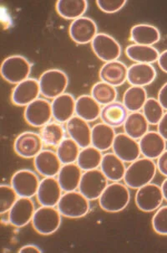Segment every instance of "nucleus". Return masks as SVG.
Segmentation results:
<instances>
[{"label":"nucleus","instance_id":"nucleus-1","mask_svg":"<svg viewBox=\"0 0 167 253\" xmlns=\"http://www.w3.org/2000/svg\"><path fill=\"white\" fill-rule=\"evenodd\" d=\"M156 171L157 166L154 160L140 157L126 168L123 180L128 187L138 190L151 183L156 176Z\"/></svg>","mask_w":167,"mask_h":253},{"label":"nucleus","instance_id":"nucleus-2","mask_svg":"<svg viewBox=\"0 0 167 253\" xmlns=\"http://www.w3.org/2000/svg\"><path fill=\"white\" fill-rule=\"evenodd\" d=\"M131 201L129 187L121 182H112L99 198L100 207L104 211L118 213L126 209Z\"/></svg>","mask_w":167,"mask_h":253},{"label":"nucleus","instance_id":"nucleus-3","mask_svg":"<svg viewBox=\"0 0 167 253\" xmlns=\"http://www.w3.org/2000/svg\"><path fill=\"white\" fill-rule=\"evenodd\" d=\"M0 72L3 80L13 85H17L30 78L32 64L23 55H10L3 60Z\"/></svg>","mask_w":167,"mask_h":253},{"label":"nucleus","instance_id":"nucleus-4","mask_svg":"<svg viewBox=\"0 0 167 253\" xmlns=\"http://www.w3.org/2000/svg\"><path fill=\"white\" fill-rule=\"evenodd\" d=\"M90 201L80 191L74 190L65 192L56 207L62 216L70 219H79L84 217L90 212Z\"/></svg>","mask_w":167,"mask_h":253},{"label":"nucleus","instance_id":"nucleus-5","mask_svg":"<svg viewBox=\"0 0 167 253\" xmlns=\"http://www.w3.org/2000/svg\"><path fill=\"white\" fill-rule=\"evenodd\" d=\"M38 83L42 96L46 99L54 100L66 93L68 85V77L62 70H47L42 73Z\"/></svg>","mask_w":167,"mask_h":253},{"label":"nucleus","instance_id":"nucleus-6","mask_svg":"<svg viewBox=\"0 0 167 253\" xmlns=\"http://www.w3.org/2000/svg\"><path fill=\"white\" fill-rule=\"evenodd\" d=\"M62 215L57 207H40L36 210L32 226L36 232L42 236L54 234L60 229Z\"/></svg>","mask_w":167,"mask_h":253},{"label":"nucleus","instance_id":"nucleus-7","mask_svg":"<svg viewBox=\"0 0 167 253\" xmlns=\"http://www.w3.org/2000/svg\"><path fill=\"white\" fill-rule=\"evenodd\" d=\"M108 179L100 169L85 171L79 185V191L90 201L99 200L108 186Z\"/></svg>","mask_w":167,"mask_h":253},{"label":"nucleus","instance_id":"nucleus-8","mask_svg":"<svg viewBox=\"0 0 167 253\" xmlns=\"http://www.w3.org/2000/svg\"><path fill=\"white\" fill-rule=\"evenodd\" d=\"M91 44L94 54L104 63L117 61L121 57L122 52L121 44L108 34H98Z\"/></svg>","mask_w":167,"mask_h":253},{"label":"nucleus","instance_id":"nucleus-9","mask_svg":"<svg viewBox=\"0 0 167 253\" xmlns=\"http://www.w3.org/2000/svg\"><path fill=\"white\" fill-rule=\"evenodd\" d=\"M24 118L29 125L42 127L53 119L51 102L46 98H38L25 107Z\"/></svg>","mask_w":167,"mask_h":253},{"label":"nucleus","instance_id":"nucleus-10","mask_svg":"<svg viewBox=\"0 0 167 253\" xmlns=\"http://www.w3.org/2000/svg\"><path fill=\"white\" fill-rule=\"evenodd\" d=\"M134 201L138 209L141 211H156L164 201L162 187L154 183L145 184L137 190Z\"/></svg>","mask_w":167,"mask_h":253},{"label":"nucleus","instance_id":"nucleus-11","mask_svg":"<svg viewBox=\"0 0 167 253\" xmlns=\"http://www.w3.org/2000/svg\"><path fill=\"white\" fill-rule=\"evenodd\" d=\"M38 175L31 169H20L11 178V186L19 197L32 198L36 196L40 184Z\"/></svg>","mask_w":167,"mask_h":253},{"label":"nucleus","instance_id":"nucleus-12","mask_svg":"<svg viewBox=\"0 0 167 253\" xmlns=\"http://www.w3.org/2000/svg\"><path fill=\"white\" fill-rule=\"evenodd\" d=\"M99 34L96 21L89 17L83 16L72 21L68 28V35L76 44L91 43Z\"/></svg>","mask_w":167,"mask_h":253},{"label":"nucleus","instance_id":"nucleus-13","mask_svg":"<svg viewBox=\"0 0 167 253\" xmlns=\"http://www.w3.org/2000/svg\"><path fill=\"white\" fill-rule=\"evenodd\" d=\"M35 205L31 198L19 197L8 214V221L17 228H22L32 222Z\"/></svg>","mask_w":167,"mask_h":253},{"label":"nucleus","instance_id":"nucleus-14","mask_svg":"<svg viewBox=\"0 0 167 253\" xmlns=\"http://www.w3.org/2000/svg\"><path fill=\"white\" fill-rule=\"evenodd\" d=\"M43 145L40 135L33 132H24L15 138L14 149L19 157L34 159L43 150Z\"/></svg>","mask_w":167,"mask_h":253},{"label":"nucleus","instance_id":"nucleus-15","mask_svg":"<svg viewBox=\"0 0 167 253\" xmlns=\"http://www.w3.org/2000/svg\"><path fill=\"white\" fill-rule=\"evenodd\" d=\"M63 196V190L56 177H44L36 194L37 201L42 207H57Z\"/></svg>","mask_w":167,"mask_h":253},{"label":"nucleus","instance_id":"nucleus-16","mask_svg":"<svg viewBox=\"0 0 167 253\" xmlns=\"http://www.w3.org/2000/svg\"><path fill=\"white\" fill-rule=\"evenodd\" d=\"M113 153L125 163L134 162L140 157L139 142L125 132L117 133L112 145Z\"/></svg>","mask_w":167,"mask_h":253},{"label":"nucleus","instance_id":"nucleus-17","mask_svg":"<svg viewBox=\"0 0 167 253\" xmlns=\"http://www.w3.org/2000/svg\"><path fill=\"white\" fill-rule=\"evenodd\" d=\"M40 94L38 80L28 78L27 80L15 85L12 91L11 101L18 107H27L31 102L39 98Z\"/></svg>","mask_w":167,"mask_h":253},{"label":"nucleus","instance_id":"nucleus-18","mask_svg":"<svg viewBox=\"0 0 167 253\" xmlns=\"http://www.w3.org/2000/svg\"><path fill=\"white\" fill-rule=\"evenodd\" d=\"M66 129L68 138L73 139L80 146V149L91 145L92 127L84 119L74 116L66 123Z\"/></svg>","mask_w":167,"mask_h":253},{"label":"nucleus","instance_id":"nucleus-19","mask_svg":"<svg viewBox=\"0 0 167 253\" xmlns=\"http://www.w3.org/2000/svg\"><path fill=\"white\" fill-rule=\"evenodd\" d=\"M36 171L44 177H56L62 167V163L56 152L50 149H43L33 159Z\"/></svg>","mask_w":167,"mask_h":253},{"label":"nucleus","instance_id":"nucleus-20","mask_svg":"<svg viewBox=\"0 0 167 253\" xmlns=\"http://www.w3.org/2000/svg\"><path fill=\"white\" fill-rule=\"evenodd\" d=\"M143 157L157 160L167 149V141L156 131H149L139 140Z\"/></svg>","mask_w":167,"mask_h":253},{"label":"nucleus","instance_id":"nucleus-21","mask_svg":"<svg viewBox=\"0 0 167 253\" xmlns=\"http://www.w3.org/2000/svg\"><path fill=\"white\" fill-rule=\"evenodd\" d=\"M127 66L117 60L104 63L100 70L99 77L102 82L117 87L127 82Z\"/></svg>","mask_w":167,"mask_h":253},{"label":"nucleus","instance_id":"nucleus-22","mask_svg":"<svg viewBox=\"0 0 167 253\" xmlns=\"http://www.w3.org/2000/svg\"><path fill=\"white\" fill-rule=\"evenodd\" d=\"M76 99L71 94H62L53 100V119L59 124H66L75 116Z\"/></svg>","mask_w":167,"mask_h":253},{"label":"nucleus","instance_id":"nucleus-23","mask_svg":"<svg viewBox=\"0 0 167 253\" xmlns=\"http://www.w3.org/2000/svg\"><path fill=\"white\" fill-rule=\"evenodd\" d=\"M156 70L151 64L134 63L128 67L127 82L130 85L145 87L156 78Z\"/></svg>","mask_w":167,"mask_h":253},{"label":"nucleus","instance_id":"nucleus-24","mask_svg":"<svg viewBox=\"0 0 167 253\" xmlns=\"http://www.w3.org/2000/svg\"><path fill=\"white\" fill-rule=\"evenodd\" d=\"M82 175L83 170L80 166L76 163H72L62 165L56 178L64 192H69L79 189Z\"/></svg>","mask_w":167,"mask_h":253},{"label":"nucleus","instance_id":"nucleus-25","mask_svg":"<svg viewBox=\"0 0 167 253\" xmlns=\"http://www.w3.org/2000/svg\"><path fill=\"white\" fill-rule=\"evenodd\" d=\"M130 39L133 44L154 46L161 41V32L154 25L139 24L131 29Z\"/></svg>","mask_w":167,"mask_h":253},{"label":"nucleus","instance_id":"nucleus-26","mask_svg":"<svg viewBox=\"0 0 167 253\" xmlns=\"http://www.w3.org/2000/svg\"><path fill=\"white\" fill-rule=\"evenodd\" d=\"M100 168L108 180L120 182L123 180L127 167L126 163L114 153H107L103 155Z\"/></svg>","mask_w":167,"mask_h":253},{"label":"nucleus","instance_id":"nucleus-27","mask_svg":"<svg viewBox=\"0 0 167 253\" xmlns=\"http://www.w3.org/2000/svg\"><path fill=\"white\" fill-rule=\"evenodd\" d=\"M128 115L129 112L123 103L115 101L102 107L100 119H101L102 123L115 128L123 126Z\"/></svg>","mask_w":167,"mask_h":253},{"label":"nucleus","instance_id":"nucleus-28","mask_svg":"<svg viewBox=\"0 0 167 253\" xmlns=\"http://www.w3.org/2000/svg\"><path fill=\"white\" fill-rule=\"evenodd\" d=\"M116 132L115 128L104 123H100L92 127L91 145L101 152L112 149Z\"/></svg>","mask_w":167,"mask_h":253},{"label":"nucleus","instance_id":"nucleus-29","mask_svg":"<svg viewBox=\"0 0 167 253\" xmlns=\"http://www.w3.org/2000/svg\"><path fill=\"white\" fill-rule=\"evenodd\" d=\"M102 107L91 95H81L76 99L75 116L88 123L96 121L100 118Z\"/></svg>","mask_w":167,"mask_h":253},{"label":"nucleus","instance_id":"nucleus-30","mask_svg":"<svg viewBox=\"0 0 167 253\" xmlns=\"http://www.w3.org/2000/svg\"><path fill=\"white\" fill-rule=\"evenodd\" d=\"M88 4L85 0H59L55 3V9L60 16L74 21L84 16Z\"/></svg>","mask_w":167,"mask_h":253},{"label":"nucleus","instance_id":"nucleus-31","mask_svg":"<svg viewBox=\"0 0 167 253\" xmlns=\"http://www.w3.org/2000/svg\"><path fill=\"white\" fill-rule=\"evenodd\" d=\"M159 50L156 47L141 44H132L126 47V55L130 60L135 63L152 64L157 62Z\"/></svg>","mask_w":167,"mask_h":253},{"label":"nucleus","instance_id":"nucleus-32","mask_svg":"<svg viewBox=\"0 0 167 253\" xmlns=\"http://www.w3.org/2000/svg\"><path fill=\"white\" fill-rule=\"evenodd\" d=\"M149 126L150 124L140 112L129 113L123 125L125 133L135 140H140L149 132Z\"/></svg>","mask_w":167,"mask_h":253},{"label":"nucleus","instance_id":"nucleus-33","mask_svg":"<svg viewBox=\"0 0 167 253\" xmlns=\"http://www.w3.org/2000/svg\"><path fill=\"white\" fill-rule=\"evenodd\" d=\"M147 99V91L145 87L132 85L125 91L122 103L129 113H135L142 110Z\"/></svg>","mask_w":167,"mask_h":253},{"label":"nucleus","instance_id":"nucleus-34","mask_svg":"<svg viewBox=\"0 0 167 253\" xmlns=\"http://www.w3.org/2000/svg\"><path fill=\"white\" fill-rule=\"evenodd\" d=\"M66 129L63 125L57 122H50L40 129V137L44 144L50 147H56L66 138Z\"/></svg>","mask_w":167,"mask_h":253},{"label":"nucleus","instance_id":"nucleus-35","mask_svg":"<svg viewBox=\"0 0 167 253\" xmlns=\"http://www.w3.org/2000/svg\"><path fill=\"white\" fill-rule=\"evenodd\" d=\"M102 152L91 145L80 150L76 164L83 171L92 170L100 167L102 159Z\"/></svg>","mask_w":167,"mask_h":253},{"label":"nucleus","instance_id":"nucleus-36","mask_svg":"<svg viewBox=\"0 0 167 253\" xmlns=\"http://www.w3.org/2000/svg\"><path fill=\"white\" fill-rule=\"evenodd\" d=\"M91 95L100 105L105 106L116 101L118 91L115 86L100 81L92 86Z\"/></svg>","mask_w":167,"mask_h":253},{"label":"nucleus","instance_id":"nucleus-37","mask_svg":"<svg viewBox=\"0 0 167 253\" xmlns=\"http://www.w3.org/2000/svg\"><path fill=\"white\" fill-rule=\"evenodd\" d=\"M80 146L70 138H66L58 146L56 154L62 165L76 163L80 154Z\"/></svg>","mask_w":167,"mask_h":253},{"label":"nucleus","instance_id":"nucleus-38","mask_svg":"<svg viewBox=\"0 0 167 253\" xmlns=\"http://www.w3.org/2000/svg\"><path fill=\"white\" fill-rule=\"evenodd\" d=\"M143 115L150 125H156L162 120L165 114V109L160 103L158 99L150 97L145 102L142 108Z\"/></svg>","mask_w":167,"mask_h":253},{"label":"nucleus","instance_id":"nucleus-39","mask_svg":"<svg viewBox=\"0 0 167 253\" xmlns=\"http://www.w3.org/2000/svg\"><path fill=\"white\" fill-rule=\"evenodd\" d=\"M19 196L16 191L12 187L11 184H1L0 186V213L4 215L8 213L15 202L18 201Z\"/></svg>","mask_w":167,"mask_h":253},{"label":"nucleus","instance_id":"nucleus-40","mask_svg":"<svg viewBox=\"0 0 167 253\" xmlns=\"http://www.w3.org/2000/svg\"><path fill=\"white\" fill-rule=\"evenodd\" d=\"M151 224L156 233L161 236H167V206L156 210Z\"/></svg>","mask_w":167,"mask_h":253},{"label":"nucleus","instance_id":"nucleus-41","mask_svg":"<svg viewBox=\"0 0 167 253\" xmlns=\"http://www.w3.org/2000/svg\"><path fill=\"white\" fill-rule=\"evenodd\" d=\"M126 0H98L96 4L105 14H115L126 6Z\"/></svg>","mask_w":167,"mask_h":253},{"label":"nucleus","instance_id":"nucleus-42","mask_svg":"<svg viewBox=\"0 0 167 253\" xmlns=\"http://www.w3.org/2000/svg\"><path fill=\"white\" fill-rule=\"evenodd\" d=\"M157 170L167 178V149L157 159Z\"/></svg>","mask_w":167,"mask_h":253},{"label":"nucleus","instance_id":"nucleus-43","mask_svg":"<svg viewBox=\"0 0 167 253\" xmlns=\"http://www.w3.org/2000/svg\"><path fill=\"white\" fill-rule=\"evenodd\" d=\"M157 132L167 142V111L162 117V120L157 124Z\"/></svg>","mask_w":167,"mask_h":253},{"label":"nucleus","instance_id":"nucleus-44","mask_svg":"<svg viewBox=\"0 0 167 253\" xmlns=\"http://www.w3.org/2000/svg\"><path fill=\"white\" fill-rule=\"evenodd\" d=\"M158 101L162 104L165 110L167 111V83L162 85L158 93Z\"/></svg>","mask_w":167,"mask_h":253},{"label":"nucleus","instance_id":"nucleus-45","mask_svg":"<svg viewBox=\"0 0 167 253\" xmlns=\"http://www.w3.org/2000/svg\"><path fill=\"white\" fill-rule=\"evenodd\" d=\"M157 63L159 65V67L161 68L162 72H164L165 73H167V50L162 51V52L160 54Z\"/></svg>","mask_w":167,"mask_h":253},{"label":"nucleus","instance_id":"nucleus-46","mask_svg":"<svg viewBox=\"0 0 167 253\" xmlns=\"http://www.w3.org/2000/svg\"><path fill=\"white\" fill-rule=\"evenodd\" d=\"M19 253H42V250L40 248H38V246L33 245V244H29V245H25L22 248H20L19 250Z\"/></svg>","mask_w":167,"mask_h":253},{"label":"nucleus","instance_id":"nucleus-47","mask_svg":"<svg viewBox=\"0 0 167 253\" xmlns=\"http://www.w3.org/2000/svg\"><path fill=\"white\" fill-rule=\"evenodd\" d=\"M161 187H162V194H163L164 200L167 202V178L163 181Z\"/></svg>","mask_w":167,"mask_h":253}]
</instances>
